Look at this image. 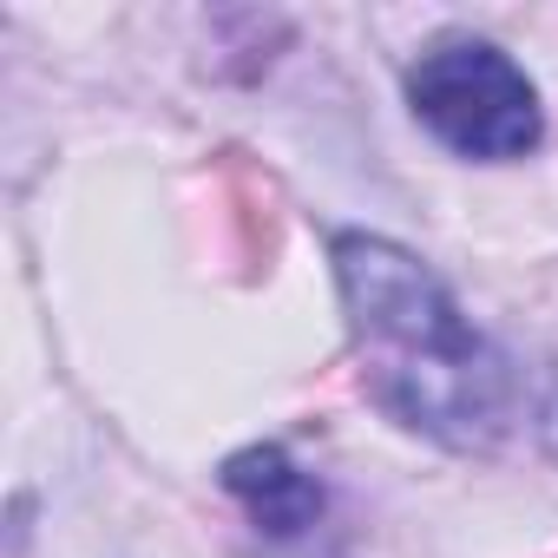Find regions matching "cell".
<instances>
[{"label": "cell", "instance_id": "obj_2", "mask_svg": "<svg viewBox=\"0 0 558 558\" xmlns=\"http://www.w3.org/2000/svg\"><path fill=\"white\" fill-rule=\"evenodd\" d=\"M408 106L460 158H525L545 132L532 80L493 40H473V34H453L414 60Z\"/></svg>", "mask_w": 558, "mask_h": 558}, {"label": "cell", "instance_id": "obj_3", "mask_svg": "<svg viewBox=\"0 0 558 558\" xmlns=\"http://www.w3.org/2000/svg\"><path fill=\"white\" fill-rule=\"evenodd\" d=\"M223 493L269 538H303V532H316L323 525V506H329L323 486L283 447H243V453H230L223 460Z\"/></svg>", "mask_w": 558, "mask_h": 558}, {"label": "cell", "instance_id": "obj_1", "mask_svg": "<svg viewBox=\"0 0 558 558\" xmlns=\"http://www.w3.org/2000/svg\"><path fill=\"white\" fill-rule=\"evenodd\" d=\"M329 256L368 401L453 453L499 447L512 427V368L453 310L440 276L368 230H342Z\"/></svg>", "mask_w": 558, "mask_h": 558}, {"label": "cell", "instance_id": "obj_4", "mask_svg": "<svg viewBox=\"0 0 558 558\" xmlns=\"http://www.w3.org/2000/svg\"><path fill=\"white\" fill-rule=\"evenodd\" d=\"M551 434H558V408H551Z\"/></svg>", "mask_w": 558, "mask_h": 558}]
</instances>
